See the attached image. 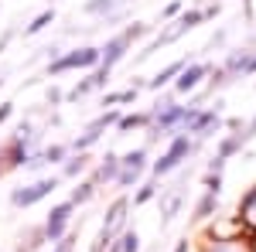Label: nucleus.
<instances>
[{
	"mask_svg": "<svg viewBox=\"0 0 256 252\" xmlns=\"http://www.w3.org/2000/svg\"><path fill=\"white\" fill-rule=\"evenodd\" d=\"M96 61H102V55H99L96 48H82V51H72V55H65V58H58L55 65H52V75H58V72H65V68H76V65H96Z\"/></svg>",
	"mask_w": 256,
	"mask_h": 252,
	"instance_id": "1",
	"label": "nucleus"
},
{
	"mask_svg": "<svg viewBox=\"0 0 256 252\" xmlns=\"http://www.w3.org/2000/svg\"><path fill=\"white\" fill-rule=\"evenodd\" d=\"M68 215H72V201H68V205H58V208H52V215H48V225H44V235H48L52 242H58V239H62Z\"/></svg>",
	"mask_w": 256,
	"mask_h": 252,
	"instance_id": "2",
	"label": "nucleus"
},
{
	"mask_svg": "<svg viewBox=\"0 0 256 252\" xmlns=\"http://www.w3.org/2000/svg\"><path fill=\"white\" fill-rule=\"evenodd\" d=\"M184 154H188V136H178L174 143H171V150H168V154L154 164V174H168V171H171V167H174Z\"/></svg>",
	"mask_w": 256,
	"mask_h": 252,
	"instance_id": "3",
	"label": "nucleus"
},
{
	"mask_svg": "<svg viewBox=\"0 0 256 252\" xmlns=\"http://www.w3.org/2000/svg\"><path fill=\"white\" fill-rule=\"evenodd\" d=\"M55 188H58V181H55V177H44V181H38V184H31L28 191L14 194V205H34L38 198H44V194L55 191Z\"/></svg>",
	"mask_w": 256,
	"mask_h": 252,
	"instance_id": "4",
	"label": "nucleus"
},
{
	"mask_svg": "<svg viewBox=\"0 0 256 252\" xmlns=\"http://www.w3.org/2000/svg\"><path fill=\"white\" fill-rule=\"evenodd\" d=\"M144 160H147V154H144V150H134V154L123 157V174L116 177L120 184H134V181H137V174L144 171Z\"/></svg>",
	"mask_w": 256,
	"mask_h": 252,
	"instance_id": "5",
	"label": "nucleus"
},
{
	"mask_svg": "<svg viewBox=\"0 0 256 252\" xmlns=\"http://www.w3.org/2000/svg\"><path fill=\"white\" fill-rule=\"evenodd\" d=\"M123 48H126V38H123V34L106 44V51H102V68H106V72H110V68H113V65L123 58Z\"/></svg>",
	"mask_w": 256,
	"mask_h": 252,
	"instance_id": "6",
	"label": "nucleus"
},
{
	"mask_svg": "<svg viewBox=\"0 0 256 252\" xmlns=\"http://www.w3.org/2000/svg\"><path fill=\"white\" fill-rule=\"evenodd\" d=\"M202 75H205V65H192V68H184L181 78H178V92H192Z\"/></svg>",
	"mask_w": 256,
	"mask_h": 252,
	"instance_id": "7",
	"label": "nucleus"
},
{
	"mask_svg": "<svg viewBox=\"0 0 256 252\" xmlns=\"http://www.w3.org/2000/svg\"><path fill=\"white\" fill-rule=\"evenodd\" d=\"M178 72H184V61H174V65H168V68H164V72H160L158 78H150V82H147V85H150V89H160V85H164V82H168V78H174Z\"/></svg>",
	"mask_w": 256,
	"mask_h": 252,
	"instance_id": "8",
	"label": "nucleus"
},
{
	"mask_svg": "<svg viewBox=\"0 0 256 252\" xmlns=\"http://www.w3.org/2000/svg\"><path fill=\"white\" fill-rule=\"evenodd\" d=\"M116 167H120V160H116L113 154H106V164L99 167V177H120V174H116Z\"/></svg>",
	"mask_w": 256,
	"mask_h": 252,
	"instance_id": "9",
	"label": "nucleus"
},
{
	"mask_svg": "<svg viewBox=\"0 0 256 252\" xmlns=\"http://www.w3.org/2000/svg\"><path fill=\"white\" fill-rule=\"evenodd\" d=\"M52 17H55L52 10H44V14H38V17H34V24H28V34H38V31L44 27V24H52Z\"/></svg>",
	"mask_w": 256,
	"mask_h": 252,
	"instance_id": "10",
	"label": "nucleus"
},
{
	"mask_svg": "<svg viewBox=\"0 0 256 252\" xmlns=\"http://www.w3.org/2000/svg\"><path fill=\"white\" fill-rule=\"evenodd\" d=\"M96 136H99V130H92V126H89V130H86V136H82V140H76V150H86L89 143H96Z\"/></svg>",
	"mask_w": 256,
	"mask_h": 252,
	"instance_id": "11",
	"label": "nucleus"
},
{
	"mask_svg": "<svg viewBox=\"0 0 256 252\" xmlns=\"http://www.w3.org/2000/svg\"><path fill=\"white\" fill-rule=\"evenodd\" d=\"M212 208H216V194H208V198L198 205V218H208V215H212Z\"/></svg>",
	"mask_w": 256,
	"mask_h": 252,
	"instance_id": "12",
	"label": "nucleus"
},
{
	"mask_svg": "<svg viewBox=\"0 0 256 252\" xmlns=\"http://www.w3.org/2000/svg\"><path fill=\"white\" fill-rule=\"evenodd\" d=\"M82 167H86V157H76V160H68V164H65V174L68 177H76L82 171Z\"/></svg>",
	"mask_w": 256,
	"mask_h": 252,
	"instance_id": "13",
	"label": "nucleus"
},
{
	"mask_svg": "<svg viewBox=\"0 0 256 252\" xmlns=\"http://www.w3.org/2000/svg\"><path fill=\"white\" fill-rule=\"evenodd\" d=\"M89 198H92V184H82L79 191L72 194V205H79V201H89Z\"/></svg>",
	"mask_w": 256,
	"mask_h": 252,
	"instance_id": "14",
	"label": "nucleus"
},
{
	"mask_svg": "<svg viewBox=\"0 0 256 252\" xmlns=\"http://www.w3.org/2000/svg\"><path fill=\"white\" fill-rule=\"evenodd\" d=\"M137 246H140L137 232H126V235H123V252H137Z\"/></svg>",
	"mask_w": 256,
	"mask_h": 252,
	"instance_id": "15",
	"label": "nucleus"
},
{
	"mask_svg": "<svg viewBox=\"0 0 256 252\" xmlns=\"http://www.w3.org/2000/svg\"><path fill=\"white\" fill-rule=\"evenodd\" d=\"M144 119H147V116H123V119H120V130H130V126H140Z\"/></svg>",
	"mask_w": 256,
	"mask_h": 252,
	"instance_id": "16",
	"label": "nucleus"
},
{
	"mask_svg": "<svg viewBox=\"0 0 256 252\" xmlns=\"http://www.w3.org/2000/svg\"><path fill=\"white\" fill-rule=\"evenodd\" d=\"M110 3H113V0H89V3H86V10H89V14H99V10H102V7H110Z\"/></svg>",
	"mask_w": 256,
	"mask_h": 252,
	"instance_id": "17",
	"label": "nucleus"
},
{
	"mask_svg": "<svg viewBox=\"0 0 256 252\" xmlns=\"http://www.w3.org/2000/svg\"><path fill=\"white\" fill-rule=\"evenodd\" d=\"M205 188H208V194H218V188H222L218 174H208V177H205Z\"/></svg>",
	"mask_w": 256,
	"mask_h": 252,
	"instance_id": "18",
	"label": "nucleus"
},
{
	"mask_svg": "<svg viewBox=\"0 0 256 252\" xmlns=\"http://www.w3.org/2000/svg\"><path fill=\"white\" fill-rule=\"evenodd\" d=\"M144 31H147V24H134V27H126V34H123V38H126V41H130V38H140Z\"/></svg>",
	"mask_w": 256,
	"mask_h": 252,
	"instance_id": "19",
	"label": "nucleus"
},
{
	"mask_svg": "<svg viewBox=\"0 0 256 252\" xmlns=\"http://www.w3.org/2000/svg\"><path fill=\"white\" fill-rule=\"evenodd\" d=\"M62 154H65V147H52V150L44 154V160H62Z\"/></svg>",
	"mask_w": 256,
	"mask_h": 252,
	"instance_id": "20",
	"label": "nucleus"
},
{
	"mask_svg": "<svg viewBox=\"0 0 256 252\" xmlns=\"http://www.w3.org/2000/svg\"><path fill=\"white\" fill-rule=\"evenodd\" d=\"M147 198H154V188H150V184H147V188L137 194V201H147Z\"/></svg>",
	"mask_w": 256,
	"mask_h": 252,
	"instance_id": "21",
	"label": "nucleus"
},
{
	"mask_svg": "<svg viewBox=\"0 0 256 252\" xmlns=\"http://www.w3.org/2000/svg\"><path fill=\"white\" fill-rule=\"evenodd\" d=\"M55 252H72V239H62V242H58V249H55Z\"/></svg>",
	"mask_w": 256,
	"mask_h": 252,
	"instance_id": "22",
	"label": "nucleus"
},
{
	"mask_svg": "<svg viewBox=\"0 0 256 252\" xmlns=\"http://www.w3.org/2000/svg\"><path fill=\"white\" fill-rule=\"evenodd\" d=\"M7 116H10V106H0V123H4Z\"/></svg>",
	"mask_w": 256,
	"mask_h": 252,
	"instance_id": "23",
	"label": "nucleus"
},
{
	"mask_svg": "<svg viewBox=\"0 0 256 252\" xmlns=\"http://www.w3.org/2000/svg\"><path fill=\"white\" fill-rule=\"evenodd\" d=\"M256 133V119H253V123H250V136H253Z\"/></svg>",
	"mask_w": 256,
	"mask_h": 252,
	"instance_id": "24",
	"label": "nucleus"
},
{
	"mask_svg": "<svg viewBox=\"0 0 256 252\" xmlns=\"http://www.w3.org/2000/svg\"><path fill=\"white\" fill-rule=\"evenodd\" d=\"M246 72H256V58H253V65H250V68H246Z\"/></svg>",
	"mask_w": 256,
	"mask_h": 252,
	"instance_id": "25",
	"label": "nucleus"
}]
</instances>
